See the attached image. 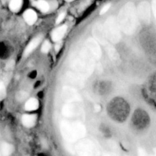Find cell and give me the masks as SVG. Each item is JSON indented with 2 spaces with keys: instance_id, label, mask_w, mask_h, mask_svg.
<instances>
[{
  "instance_id": "8fae6325",
  "label": "cell",
  "mask_w": 156,
  "mask_h": 156,
  "mask_svg": "<svg viewBox=\"0 0 156 156\" xmlns=\"http://www.w3.org/2000/svg\"><path fill=\"white\" fill-rule=\"evenodd\" d=\"M38 106H39V104H38V100L35 98H31L25 103L24 108L26 111H32L38 109Z\"/></svg>"
},
{
  "instance_id": "484cf974",
  "label": "cell",
  "mask_w": 156,
  "mask_h": 156,
  "mask_svg": "<svg viewBox=\"0 0 156 156\" xmlns=\"http://www.w3.org/2000/svg\"><path fill=\"white\" fill-rule=\"evenodd\" d=\"M154 156H155V155H154Z\"/></svg>"
},
{
  "instance_id": "5b68a950",
  "label": "cell",
  "mask_w": 156,
  "mask_h": 156,
  "mask_svg": "<svg viewBox=\"0 0 156 156\" xmlns=\"http://www.w3.org/2000/svg\"><path fill=\"white\" fill-rule=\"evenodd\" d=\"M137 15L141 21L145 24H148L151 19V6L148 2H142L137 8Z\"/></svg>"
},
{
  "instance_id": "cb8c5ba5",
  "label": "cell",
  "mask_w": 156,
  "mask_h": 156,
  "mask_svg": "<svg viewBox=\"0 0 156 156\" xmlns=\"http://www.w3.org/2000/svg\"><path fill=\"white\" fill-rule=\"evenodd\" d=\"M66 1H67V2H72V1H73V0H66Z\"/></svg>"
},
{
  "instance_id": "d6986e66",
  "label": "cell",
  "mask_w": 156,
  "mask_h": 156,
  "mask_svg": "<svg viewBox=\"0 0 156 156\" xmlns=\"http://www.w3.org/2000/svg\"><path fill=\"white\" fill-rule=\"evenodd\" d=\"M151 9H152L153 14H154V16L156 19V0H152V2H151Z\"/></svg>"
},
{
  "instance_id": "9c48e42d",
  "label": "cell",
  "mask_w": 156,
  "mask_h": 156,
  "mask_svg": "<svg viewBox=\"0 0 156 156\" xmlns=\"http://www.w3.org/2000/svg\"><path fill=\"white\" fill-rule=\"evenodd\" d=\"M24 18L28 24H33L37 20V14L32 9H28L24 13Z\"/></svg>"
},
{
  "instance_id": "e0dca14e",
  "label": "cell",
  "mask_w": 156,
  "mask_h": 156,
  "mask_svg": "<svg viewBox=\"0 0 156 156\" xmlns=\"http://www.w3.org/2000/svg\"><path fill=\"white\" fill-rule=\"evenodd\" d=\"M6 96V88L3 83H0V99H2Z\"/></svg>"
},
{
  "instance_id": "3957f363",
  "label": "cell",
  "mask_w": 156,
  "mask_h": 156,
  "mask_svg": "<svg viewBox=\"0 0 156 156\" xmlns=\"http://www.w3.org/2000/svg\"><path fill=\"white\" fill-rule=\"evenodd\" d=\"M107 40L113 44H116L121 39L120 27L118 20L115 17L111 16L106 21L103 26Z\"/></svg>"
},
{
  "instance_id": "6da1fadb",
  "label": "cell",
  "mask_w": 156,
  "mask_h": 156,
  "mask_svg": "<svg viewBox=\"0 0 156 156\" xmlns=\"http://www.w3.org/2000/svg\"><path fill=\"white\" fill-rule=\"evenodd\" d=\"M120 29L126 34H132L137 29L138 15L134 4L128 2L122 7L118 17Z\"/></svg>"
},
{
  "instance_id": "ac0fdd59",
  "label": "cell",
  "mask_w": 156,
  "mask_h": 156,
  "mask_svg": "<svg viewBox=\"0 0 156 156\" xmlns=\"http://www.w3.org/2000/svg\"><path fill=\"white\" fill-rule=\"evenodd\" d=\"M64 18H65V13L60 14V15H58V18H57V20H56L57 24H59V23H61V21H62L64 19Z\"/></svg>"
},
{
  "instance_id": "d4e9b609",
  "label": "cell",
  "mask_w": 156,
  "mask_h": 156,
  "mask_svg": "<svg viewBox=\"0 0 156 156\" xmlns=\"http://www.w3.org/2000/svg\"><path fill=\"white\" fill-rule=\"evenodd\" d=\"M154 154H155V156H156V149H154Z\"/></svg>"
},
{
  "instance_id": "ffe728a7",
  "label": "cell",
  "mask_w": 156,
  "mask_h": 156,
  "mask_svg": "<svg viewBox=\"0 0 156 156\" xmlns=\"http://www.w3.org/2000/svg\"><path fill=\"white\" fill-rule=\"evenodd\" d=\"M110 4H107L106 5H104L103 7H102V9H101L100 15H103V14H105L106 12L110 9Z\"/></svg>"
},
{
  "instance_id": "4fadbf2b",
  "label": "cell",
  "mask_w": 156,
  "mask_h": 156,
  "mask_svg": "<svg viewBox=\"0 0 156 156\" xmlns=\"http://www.w3.org/2000/svg\"><path fill=\"white\" fill-rule=\"evenodd\" d=\"M1 150L3 156H9L13 152V147L12 145L7 143H4L2 145Z\"/></svg>"
},
{
  "instance_id": "2e32d148",
  "label": "cell",
  "mask_w": 156,
  "mask_h": 156,
  "mask_svg": "<svg viewBox=\"0 0 156 156\" xmlns=\"http://www.w3.org/2000/svg\"><path fill=\"white\" fill-rule=\"evenodd\" d=\"M50 47H51V46H50V42L47 41H45V42L42 44V47H41V51H42V53H47V52H49V50H50Z\"/></svg>"
},
{
  "instance_id": "5bb4252c",
  "label": "cell",
  "mask_w": 156,
  "mask_h": 156,
  "mask_svg": "<svg viewBox=\"0 0 156 156\" xmlns=\"http://www.w3.org/2000/svg\"><path fill=\"white\" fill-rule=\"evenodd\" d=\"M35 5L42 12H46L49 10V4L45 0H38Z\"/></svg>"
},
{
  "instance_id": "7402d4cb",
  "label": "cell",
  "mask_w": 156,
  "mask_h": 156,
  "mask_svg": "<svg viewBox=\"0 0 156 156\" xmlns=\"http://www.w3.org/2000/svg\"><path fill=\"white\" fill-rule=\"evenodd\" d=\"M60 48H61V44H57L55 46V50H56V51H58L60 50Z\"/></svg>"
},
{
  "instance_id": "52a82bcc",
  "label": "cell",
  "mask_w": 156,
  "mask_h": 156,
  "mask_svg": "<svg viewBox=\"0 0 156 156\" xmlns=\"http://www.w3.org/2000/svg\"><path fill=\"white\" fill-rule=\"evenodd\" d=\"M67 25H62L61 27H58L57 29H55L53 31L51 35L52 40L54 41H59L64 37V34H65L66 31H67Z\"/></svg>"
},
{
  "instance_id": "9a60e30c",
  "label": "cell",
  "mask_w": 156,
  "mask_h": 156,
  "mask_svg": "<svg viewBox=\"0 0 156 156\" xmlns=\"http://www.w3.org/2000/svg\"><path fill=\"white\" fill-rule=\"evenodd\" d=\"M22 5V0H11L9 3V9L12 12H18L21 7Z\"/></svg>"
},
{
  "instance_id": "603a6c76",
  "label": "cell",
  "mask_w": 156,
  "mask_h": 156,
  "mask_svg": "<svg viewBox=\"0 0 156 156\" xmlns=\"http://www.w3.org/2000/svg\"><path fill=\"white\" fill-rule=\"evenodd\" d=\"M103 156H111L110 155V154H104Z\"/></svg>"
},
{
  "instance_id": "44dd1931",
  "label": "cell",
  "mask_w": 156,
  "mask_h": 156,
  "mask_svg": "<svg viewBox=\"0 0 156 156\" xmlns=\"http://www.w3.org/2000/svg\"><path fill=\"white\" fill-rule=\"evenodd\" d=\"M138 156H148V155H147L146 152H145L143 149L139 148V149H138Z\"/></svg>"
},
{
  "instance_id": "7c38bea8",
  "label": "cell",
  "mask_w": 156,
  "mask_h": 156,
  "mask_svg": "<svg viewBox=\"0 0 156 156\" xmlns=\"http://www.w3.org/2000/svg\"><path fill=\"white\" fill-rule=\"evenodd\" d=\"M106 49L107 50V53H108V56H110L111 60L116 62V61H119V56H118L117 53H116V50L113 48V47L110 45L108 44H106L105 45Z\"/></svg>"
},
{
  "instance_id": "277c9868",
  "label": "cell",
  "mask_w": 156,
  "mask_h": 156,
  "mask_svg": "<svg viewBox=\"0 0 156 156\" xmlns=\"http://www.w3.org/2000/svg\"><path fill=\"white\" fill-rule=\"evenodd\" d=\"M76 150L79 156H96L98 151L94 144L89 140L83 141L76 146Z\"/></svg>"
},
{
  "instance_id": "7a4b0ae2",
  "label": "cell",
  "mask_w": 156,
  "mask_h": 156,
  "mask_svg": "<svg viewBox=\"0 0 156 156\" xmlns=\"http://www.w3.org/2000/svg\"><path fill=\"white\" fill-rule=\"evenodd\" d=\"M61 130L63 137L67 141L71 143L83 138L86 133V129L84 125L78 123H70L67 122H63L61 123Z\"/></svg>"
},
{
  "instance_id": "8992f818",
  "label": "cell",
  "mask_w": 156,
  "mask_h": 156,
  "mask_svg": "<svg viewBox=\"0 0 156 156\" xmlns=\"http://www.w3.org/2000/svg\"><path fill=\"white\" fill-rule=\"evenodd\" d=\"M93 34L97 42L100 43L102 45H105L106 44H107V38L106 36L105 30H104L103 27L101 24H95L93 28Z\"/></svg>"
},
{
  "instance_id": "ba28073f",
  "label": "cell",
  "mask_w": 156,
  "mask_h": 156,
  "mask_svg": "<svg viewBox=\"0 0 156 156\" xmlns=\"http://www.w3.org/2000/svg\"><path fill=\"white\" fill-rule=\"evenodd\" d=\"M21 121L26 127H32L36 122V117L32 114H24L21 117Z\"/></svg>"
},
{
  "instance_id": "30bf717a",
  "label": "cell",
  "mask_w": 156,
  "mask_h": 156,
  "mask_svg": "<svg viewBox=\"0 0 156 156\" xmlns=\"http://www.w3.org/2000/svg\"><path fill=\"white\" fill-rule=\"evenodd\" d=\"M40 41H41V37H35V39L32 40L30 43H29L28 45L27 46V47L25 48L24 52V56H26L28 54H30L35 48L38 46Z\"/></svg>"
}]
</instances>
